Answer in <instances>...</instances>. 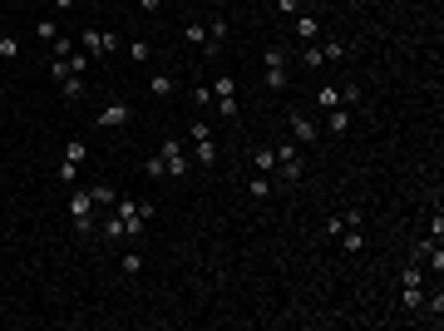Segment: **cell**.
<instances>
[{
	"mask_svg": "<svg viewBox=\"0 0 444 331\" xmlns=\"http://www.w3.org/2000/svg\"><path fill=\"white\" fill-rule=\"evenodd\" d=\"M227 35H232V25H227V15H213V20H208V45H213V60L222 55V45H227Z\"/></svg>",
	"mask_w": 444,
	"mask_h": 331,
	"instance_id": "obj_15",
	"label": "cell"
},
{
	"mask_svg": "<svg viewBox=\"0 0 444 331\" xmlns=\"http://www.w3.org/2000/svg\"><path fill=\"white\" fill-rule=\"evenodd\" d=\"M74 40H79V50H84L89 60H104V55H113V50H118V35H113V30H104V25H84Z\"/></svg>",
	"mask_w": 444,
	"mask_h": 331,
	"instance_id": "obj_6",
	"label": "cell"
},
{
	"mask_svg": "<svg viewBox=\"0 0 444 331\" xmlns=\"http://www.w3.org/2000/svg\"><path fill=\"white\" fill-rule=\"evenodd\" d=\"M79 178V163H60V183H74Z\"/></svg>",
	"mask_w": 444,
	"mask_h": 331,
	"instance_id": "obj_33",
	"label": "cell"
},
{
	"mask_svg": "<svg viewBox=\"0 0 444 331\" xmlns=\"http://www.w3.org/2000/svg\"><path fill=\"white\" fill-rule=\"evenodd\" d=\"M277 15H282V20H292V15H301V0H277Z\"/></svg>",
	"mask_w": 444,
	"mask_h": 331,
	"instance_id": "obj_31",
	"label": "cell"
},
{
	"mask_svg": "<svg viewBox=\"0 0 444 331\" xmlns=\"http://www.w3.org/2000/svg\"><path fill=\"white\" fill-rule=\"evenodd\" d=\"M40 40H60V20H55V15L40 20Z\"/></svg>",
	"mask_w": 444,
	"mask_h": 331,
	"instance_id": "obj_27",
	"label": "cell"
},
{
	"mask_svg": "<svg viewBox=\"0 0 444 331\" xmlns=\"http://www.w3.org/2000/svg\"><path fill=\"white\" fill-rule=\"evenodd\" d=\"M138 10L143 15H158V0H138Z\"/></svg>",
	"mask_w": 444,
	"mask_h": 331,
	"instance_id": "obj_35",
	"label": "cell"
},
{
	"mask_svg": "<svg viewBox=\"0 0 444 331\" xmlns=\"http://www.w3.org/2000/svg\"><path fill=\"white\" fill-rule=\"evenodd\" d=\"M128 60H133V65H148V60H153V45H148V40H128Z\"/></svg>",
	"mask_w": 444,
	"mask_h": 331,
	"instance_id": "obj_23",
	"label": "cell"
},
{
	"mask_svg": "<svg viewBox=\"0 0 444 331\" xmlns=\"http://www.w3.org/2000/svg\"><path fill=\"white\" fill-rule=\"evenodd\" d=\"M287 124H292V143H301V148H311V143L321 139V119H311V114L292 109L287 114Z\"/></svg>",
	"mask_w": 444,
	"mask_h": 331,
	"instance_id": "obj_10",
	"label": "cell"
},
{
	"mask_svg": "<svg viewBox=\"0 0 444 331\" xmlns=\"http://www.w3.org/2000/svg\"><path fill=\"white\" fill-rule=\"evenodd\" d=\"M301 65H311V70H321V65H326V55H321V45H316V40H306V50H301Z\"/></svg>",
	"mask_w": 444,
	"mask_h": 331,
	"instance_id": "obj_26",
	"label": "cell"
},
{
	"mask_svg": "<svg viewBox=\"0 0 444 331\" xmlns=\"http://www.w3.org/2000/svg\"><path fill=\"white\" fill-rule=\"evenodd\" d=\"M247 163H252V173H272V168H277V153H272V143H257V148L247 153Z\"/></svg>",
	"mask_w": 444,
	"mask_h": 331,
	"instance_id": "obj_16",
	"label": "cell"
},
{
	"mask_svg": "<svg viewBox=\"0 0 444 331\" xmlns=\"http://www.w3.org/2000/svg\"><path fill=\"white\" fill-rule=\"evenodd\" d=\"M425 282H430V272H425V262H405V272H400V307L405 312H430V317H440L444 312V302H440V292L435 297H425Z\"/></svg>",
	"mask_w": 444,
	"mask_h": 331,
	"instance_id": "obj_1",
	"label": "cell"
},
{
	"mask_svg": "<svg viewBox=\"0 0 444 331\" xmlns=\"http://www.w3.org/2000/svg\"><path fill=\"white\" fill-rule=\"evenodd\" d=\"M158 158H163V173H168V178H188V173H193V158H188L183 139H163V143H158Z\"/></svg>",
	"mask_w": 444,
	"mask_h": 331,
	"instance_id": "obj_8",
	"label": "cell"
},
{
	"mask_svg": "<svg viewBox=\"0 0 444 331\" xmlns=\"http://www.w3.org/2000/svg\"><path fill=\"white\" fill-rule=\"evenodd\" d=\"M128 119H133V104H128V99H104V104H99V114H94V124H99V129H128Z\"/></svg>",
	"mask_w": 444,
	"mask_h": 331,
	"instance_id": "obj_9",
	"label": "cell"
},
{
	"mask_svg": "<svg viewBox=\"0 0 444 331\" xmlns=\"http://www.w3.org/2000/svg\"><path fill=\"white\" fill-rule=\"evenodd\" d=\"M89 198H94V208L104 213V208H113V198H118V193H113L109 183H94V188H89Z\"/></svg>",
	"mask_w": 444,
	"mask_h": 331,
	"instance_id": "obj_22",
	"label": "cell"
},
{
	"mask_svg": "<svg viewBox=\"0 0 444 331\" xmlns=\"http://www.w3.org/2000/svg\"><path fill=\"white\" fill-rule=\"evenodd\" d=\"M70 218L79 227V237H94V232H99V208H94L89 188H74V193H70Z\"/></svg>",
	"mask_w": 444,
	"mask_h": 331,
	"instance_id": "obj_4",
	"label": "cell"
},
{
	"mask_svg": "<svg viewBox=\"0 0 444 331\" xmlns=\"http://www.w3.org/2000/svg\"><path fill=\"white\" fill-rule=\"evenodd\" d=\"M193 104L208 109V104H213V89H208V85H193Z\"/></svg>",
	"mask_w": 444,
	"mask_h": 331,
	"instance_id": "obj_30",
	"label": "cell"
},
{
	"mask_svg": "<svg viewBox=\"0 0 444 331\" xmlns=\"http://www.w3.org/2000/svg\"><path fill=\"white\" fill-rule=\"evenodd\" d=\"M143 173H148V178H168V173H163V158H158V153H153V158L143 163Z\"/></svg>",
	"mask_w": 444,
	"mask_h": 331,
	"instance_id": "obj_32",
	"label": "cell"
},
{
	"mask_svg": "<svg viewBox=\"0 0 444 331\" xmlns=\"http://www.w3.org/2000/svg\"><path fill=\"white\" fill-rule=\"evenodd\" d=\"M272 153H277V168H272V178H282L287 188H292V183H301V173H306V168H301V143H277Z\"/></svg>",
	"mask_w": 444,
	"mask_h": 331,
	"instance_id": "obj_7",
	"label": "cell"
},
{
	"mask_svg": "<svg viewBox=\"0 0 444 331\" xmlns=\"http://www.w3.org/2000/svg\"><path fill=\"white\" fill-rule=\"evenodd\" d=\"M247 193H252V198H272V193H277L272 173H252V178H247Z\"/></svg>",
	"mask_w": 444,
	"mask_h": 331,
	"instance_id": "obj_19",
	"label": "cell"
},
{
	"mask_svg": "<svg viewBox=\"0 0 444 331\" xmlns=\"http://www.w3.org/2000/svg\"><path fill=\"white\" fill-rule=\"evenodd\" d=\"M292 35H296V40H316V35H321L316 15H292Z\"/></svg>",
	"mask_w": 444,
	"mask_h": 331,
	"instance_id": "obj_18",
	"label": "cell"
},
{
	"mask_svg": "<svg viewBox=\"0 0 444 331\" xmlns=\"http://www.w3.org/2000/svg\"><path fill=\"white\" fill-rule=\"evenodd\" d=\"M143 272V257L138 252H123V277H138Z\"/></svg>",
	"mask_w": 444,
	"mask_h": 331,
	"instance_id": "obj_28",
	"label": "cell"
},
{
	"mask_svg": "<svg viewBox=\"0 0 444 331\" xmlns=\"http://www.w3.org/2000/svg\"><path fill=\"white\" fill-rule=\"evenodd\" d=\"M20 55V40L15 35H0V60H15Z\"/></svg>",
	"mask_w": 444,
	"mask_h": 331,
	"instance_id": "obj_29",
	"label": "cell"
},
{
	"mask_svg": "<svg viewBox=\"0 0 444 331\" xmlns=\"http://www.w3.org/2000/svg\"><path fill=\"white\" fill-rule=\"evenodd\" d=\"M113 218L123 222V242H138L143 232H148V222L158 218V208L153 203H138V198H113Z\"/></svg>",
	"mask_w": 444,
	"mask_h": 331,
	"instance_id": "obj_2",
	"label": "cell"
},
{
	"mask_svg": "<svg viewBox=\"0 0 444 331\" xmlns=\"http://www.w3.org/2000/svg\"><path fill=\"white\" fill-rule=\"evenodd\" d=\"M350 114L355 109H326L321 114V129H326V134H345V129H350Z\"/></svg>",
	"mask_w": 444,
	"mask_h": 331,
	"instance_id": "obj_17",
	"label": "cell"
},
{
	"mask_svg": "<svg viewBox=\"0 0 444 331\" xmlns=\"http://www.w3.org/2000/svg\"><path fill=\"white\" fill-rule=\"evenodd\" d=\"M188 143H193L188 158H193L198 168H218V139H213V134H198V139H188Z\"/></svg>",
	"mask_w": 444,
	"mask_h": 331,
	"instance_id": "obj_12",
	"label": "cell"
},
{
	"mask_svg": "<svg viewBox=\"0 0 444 331\" xmlns=\"http://www.w3.org/2000/svg\"><path fill=\"white\" fill-rule=\"evenodd\" d=\"M148 94H153V99H168V94H173V75H163V70L148 75Z\"/></svg>",
	"mask_w": 444,
	"mask_h": 331,
	"instance_id": "obj_20",
	"label": "cell"
},
{
	"mask_svg": "<svg viewBox=\"0 0 444 331\" xmlns=\"http://www.w3.org/2000/svg\"><path fill=\"white\" fill-rule=\"evenodd\" d=\"M262 85H267L272 94H282V89L292 85V50H287L282 40L262 50Z\"/></svg>",
	"mask_w": 444,
	"mask_h": 331,
	"instance_id": "obj_3",
	"label": "cell"
},
{
	"mask_svg": "<svg viewBox=\"0 0 444 331\" xmlns=\"http://www.w3.org/2000/svg\"><path fill=\"white\" fill-rule=\"evenodd\" d=\"M84 158H89V143L84 139H70L65 143V163H84Z\"/></svg>",
	"mask_w": 444,
	"mask_h": 331,
	"instance_id": "obj_24",
	"label": "cell"
},
{
	"mask_svg": "<svg viewBox=\"0 0 444 331\" xmlns=\"http://www.w3.org/2000/svg\"><path fill=\"white\" fill-rule=\"evenodd\" d=\"M183 40H188V45H198V50L213 60V45H208V20H188V25H183Z\"/></svg>",
	"mask_w": 444,
	"mask_h": 331,
	"instance_id": "obj_14",
	"label": "cell"
},
{
	"mask_svg": "<svg viewBox=\"0 0 444 331\" xmlns=\"http://www.w3.org/2000/svg\"><path fill=\"white\" fill-rule=\"evenodd\" d=\"M213 109L222 114V119H237V80H213Z\"/></svg>",
	"mask_w": 444,
	"mask_h": 331,
	"instance_id": "obj_11",
	"label": "cell"
},
{
	"mask_svg": "<svg viewBox=\"0 0 444 331\" xmlns=\"http://www.w3.org/2000/svg\"><path fill=\"white\" fill-rule=\"evenodd\" d=\"M50 75H55V85H60V99H65V104H84V94H89V80H84V75L65 70V60H50Z\"/></svg>",
	"mask_w": 444,
	"mask_h": 331,
	"instance_id": "obj_5",
	"label": "cell"
},
{
	"mask_svg": "<svg viewBox=\"0 0 444 331\" xmlns=\"http://www.w3.org/2000/svg\"><path fill=\"white\" fill-rule=\"evenodd\" d=\"M321 55H326V65H340L345 60V40H321Z\"/></svg>",
	"mask_w": 444,
	"mask_h": 331,
	"instance_id": "obj_25",
	"label": "cell"
},
{
	"mask_svg": "<svg viewBox=\"0 0 444 331\" xmlns=\"http://www.w3.org/2000/svg\"><path fill=\"white\" fill-rule=\"evenodd\" d=\"M335 242H340L345 252H360V247H365V222H360V227H345V232H340Z\"/></svg>",
	"mask_w": 444,
	"mask_h": 331,
	"instance_id": "obj_21",
	"label": "cell"
},
{
	"mask_svg": "<svg viewBox=\"0 0 444 331\" xmlns=\"http://www.w3.org/2000/svg\"><path fill=\"white\" fill-rule=\"evenodd\" d=\"M50 5H55V10H60V15H70V10H74V5H79V0H50Z\"/></svg>",
	"mask_w": 444,
	"mask_h": 331,
	"instance_id": "obj_34",
	"label": "cell"
},
{
	"mask_svg": "<svg viewBox=\"0 0 444 331\" xmlns=\"http://www.w3.org/2000/svg\"><path fill=\"white\" fill-rule=\"evenodd\" d=\"M360 222H365L360 208H340V213H331V222H326V237H340L345 227H360Z\"/></svg>",
	"mask_w": 444,
	"mask_h": 331,
	"instance_id": "obj_13",
	"label": "cell"
}]
</instances>
